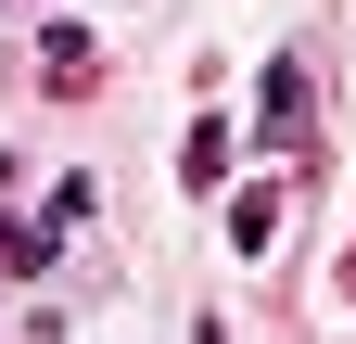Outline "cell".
I'll return each mask as SVG.
<instances>
[{
  "mask_svg": "<svg viewBox=\"0 0 356 344\" xmlns=\"http://www.w3.org/2000/svg\"><path fill=\"white\" fill-rule=\"evenodd\" d=\"M267 115H254V141L267 153H305V141H318V77H305V52H280V64H267V90H254Z\"/></svg>",
  "mask_w": 356,
  "mask_h": 344,
  "instance_id": "1",
  "label": "cell"
},
{
  "mask_svg": "<svg viewBox=\"0 0 356 344\" xmlns=\"http://www.w3.org/2000/svg\"><path fill=\"white\" fill-rule=\"evenodd\" d=\"M38 90H102V38H89V26H38Z\"/></svg>",
  "mask_w": 356,
  "mask_h": 344,
  "instance_id": "2",
  "label": "cell"
},
{
  "mask_svg": "<svg viewBox=\"0 0 356 344\" xmlns=\"http://www.w3.org/2000/svg\"><path fill=\"white\" fill-rule=\"evenodd\" d=\"M280 204H293L280 179H254V191H229V242H242V255H267V242H280Z\"/></svg>",
  "mask_w": 356,
  "mask_h": 344,
  "instance_id": "3",
  "label": "cell"
},
{
  "mask_svg": "<svg viewBox=\"0 0 356 344\" xmlns=\"http://www.w3.org/2000/svg\"><path fill=\"white\" fill-rule=\"evenodd\" d=\"M216 166H229V127H216V115H191V141H178V179H216Z\"/></svg>",
  "mask_w": 356,
  "mask_h": 344,
  "instance_id": "4",
  "label": "cell"
},
{
  "mask_svg": "<svg viewBox=\"0 0 356 344\" xmlns=\"http://www.w3.org/2000/svg\"><path fill=\"white\" fill-rule=\"evenodd\" d=\"M38 255H51V230H38V217H0V281H13V268H38Z\"/></svg>",
  "mask_w": 356,
  "mask_h": 344,
  "instance_id": "5",
  "label": "cell"
},
{
  "mask_svg": "<svg viewBox=\"0 0 356 344\" xmlns=\"http://www.w3.org/2000/svg\"><path fill=\"white\" fill-rule=\"evenodd\" d=\"M89 204H102V191H89V179H51V204H38V230H51V242H64V230L89 217Z\"/></svg>",
  "mask_w": 356,
  "mask_h": 344,
  "instance_id": "6",
  "label": "cell"
},
{
  "mask_svg": "<svg viewBox=\"0 0 356 344\" xmlns=\"http://www.w3.org/2000/svg\"><path fill=\"white\" fill-rule=\"evenodd\" d=\"M343 306H356V242H343Z\"/></svg>",
  "mask_w": 356,
  "mask_h": 344,
  "instance_id": "7",
  "label": "cell"
}]
</instances>
